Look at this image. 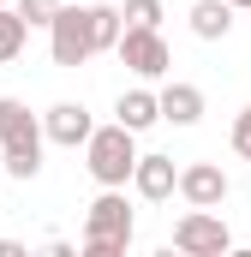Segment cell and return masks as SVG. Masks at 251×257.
I'll return each mask as SVG.
<instances>
[{"label":"cell","mask_w":251,"mask_h":257,"mask_svg":"<svg viewBox=\"0 0 251 257\" xmlns=\"http://www.w3.org/2000/svg\"><path fill=\"white\" fill-rule=\"evenodd\" d=\"M162 120L168 126H197L203 120V90L197 84H168L162 90Z\"/></svg>","instance_id":"obj_10"},{"label":"cell","mask_w":251,"mask_h":257,"mask_svg":"<svg viewBox=\"0 0 251 257\" xmlns=\"http://www.w3.org/2000/svg\"><path fill=\"white\" fill-rule=\"evenodd\" d=\"M227 6H251V0H227Z\"/></svg>","instance_id":"obj_19"},{"label":"cell","mask_w":251,"mask_h":257,"mask_svg":"<svg viewBox=\"0 0 251 257\" xmlns=\"http://www.w3.org/2000/svg\"><path fill=\"white\" fill-rule=\"evenodd\" d=\"M12 6H18V12H24V18H30V30H36V24H42V30H48V24H54V18H60V6H66V0H12Z\"/></svg>","instance_id":"obj_14"},{"label":"cell","mask_w":251,"mask_h":257,"mask_svg":"<svg viewBox=\"0 0 251 257\" xmlns=\"http://www.w3.org/2000/svg\"><path fill=\"white\" fill-rule=\"evenodd\" d=\"M0 257H24V245L18 239H0Z\"/></svg>","instance_id":"obj_17"},{"label":"cell","mask_w":251,"mask_h":257,"mask_svg":"<svg viewBox=\"0 0 251 257\" xmlns=\"http://www.w3.org/2000/svg\"><path fill=\"white\" fill-rule=\"evenodd\" d=\"M120 66L126 72H138L144 84L150 78H162L168 66H174V54H168V42H162V30H150V24H126V36H120Z\"/></svg>","instance_id":"obj_5"},{"label":"cell","mask_w":251,"mask_h":257,"mask_svg":"<svg viewBox=\"0 0 251 257\" xmlns=\"http://www.w3.org/2000/svg\"><path fill=\"white\" fill-rule=\"evenodd\" d=\"M132 186H138L144 203H168V197L180 192V168H174V156H138Z\"/></svg>","instance_id":"obj_8"},{"label":"cell","mask_w":251,"mask_h":257,"mask_svg":"<svg viewBox=\"0 0 251 257\" xmlns=\"http://www.w3.org/2000/svg\"><path fill=\"white\" fill-rule=\"evenodd\" d=\"M30 132H42L36 114H30L18 96H0V144H18V138H30Z\"/></svg>","instance_id":"obj_13"},{"label":"cell","mask_w":251,"mask_h":257,"mask_svg":"<svg viewBox=\"0 0 251 257\" xmlns=\"http://www.w3.org/2000/svg\"><path fill=\"white\" fill-rule=\"evenodd\" d=\"M174 251H186V257H227L233 251V233H227V221H221L215 209H186V215L174 221Z\"/></svg>","instance_id":"obj_4"},{"label":"cell","mask_w":251,"mask_h":257,"mask_svg":"<svg viewBox=\"0 0 251 257\" xmlns=\"http://www.w3.org/2000/svg\"><path fill=\"white\" fill-rule=\"evenodd\" d=\"M114 120L132 132H150L162 120V90H120V102H114Z\"/></svg>","instance_id":"obj_9"},{"label":"cell","mask_w":251,"mask_h":257,"mask_svg":"<svg viewBox=\"0 0 251 257\" xmlns=\"http://www.w3.org/2000/svg\"><path fill=\"white\" fill-rule=\"evenodd\" d=\"M24 42H30V18L18 12V6H0V66H12L24 54Z\"/></svg>","instance_id":"obj_12"},{"label":"cell","mask_w":251,"mask_h":257,"mask_svg":"<svg viewBox=\"0 0 251 257\" xmlns=\"http://www.w3.org/2000/svg\"><path fill=\"white\" fill-rule=\"evenodd\" d=\"M227 30H233V6H227V0H197V6H191V36L221 42Z\"/></svg>","instance_id":"obj_11"},{"label":"cell","mask_w":251,"mask_h":257,"mask_svg":"<svg viewBox=\"0 0 251 257\" xmlns=\"http://www.w3.org/2000/svg\"><path fill=\"white\" fill-rule=\"evenodd\" d=\"M120 12H126V24H150V30H162V0H126Z\"/></svg>","instance_id":"obj_15"},{"label":"cell","mask_w":251,"mask_h":257,"mask_svg":"<svg viewBox=\"0 0 251 257\" xmlns=\"http://www.w3.org/2000/svg\"><path fill=\"white\" fill-rule=\"evenodd\" d=\"M0 180H6V156H0Z\"/></svg>","instance_id":"obj_18"},{"label":"cell","mask_w":251,"mask_h":257,"mask_svg":"<svg viewBox=\"0 0 251 257\" xmlns=\"http://www.w3.org/2000/svg\"><path fill=\"white\" fill-rule=\"evenodd\" d=\"M180 197L191 209H221L227 203V174L215 162H191V168H180Z\"/></svg>","instance_id":"obj_6"},{"label":"cell","mask_w":251,"mask_h":257,"mask_svg":"<svg viewBox=\"0 0 251 257\" xmlns=\"http://www.w3.org/2000/svg\"><path fill=\"white\" fill-rule=\"evenodd\" d=\"M0 6H12V0H0Z\"/></svg>","instance_id":"obj_20"},{"label":"cell","mask_w":251,"mask_h":257,"mask_svg":"<svg viewBox=\"0 0 251 257\" xmlns=\"http://www.w3.org/2000/svg\"><path fill=\"white\" fill-rule=\"evenodd\" d=\"M48 48H54V66H66V72H78L96 54V18H90V6H60V18L48 24Z\"/></svg>","instance_id":"obj_3"},{"label":"cell","mask_w":251,"mask_h":257,"mask_svg":"<svg viewBox=\"0 0 251 257\" xmlns=\"http://www.w3.org/2000/svg\"><path fill=\"white\" fill-rule=\"evenodd\" d=\"M132 245V209L120 186H102V197L84 209V257H126Z\"/></svg>","instance_id":"obj_1"},{"label":"cell","mask_w":251,"mask_h":257,"mask_svg":"<svg viewBox=\"0 0 251 257\" xmlns=\"http://www.w3.org/2000/svg\"><path fill=\"white\" fill-rule=\"evenodd\" d=\"M84 168H90L96 186H126L132 168H138V132L120 126V120L114 126H96L90 144H84Z\"/></svg>","instance_id":"obj_2"},{"label":"cell","mask_w":251,"mask_h":257,"mask_svg":"<svg viewBox=\"0 0 251 257\" xmlns=\"http://www.w3.org/2000/svg\"><path fill=\"white\" fill-rule=\"evenodd\" d=\"M233 156L251 162V108H239V120H233Z\"/></svg>","instance_id":"obj_16"},{"label":"cell","mask_w":251,"mask_h":257,"mask_svg":"<svg viewBox=\"0 0 251 257\" xmlns=\"http://www.w3.org/2000/svg\"><path fill=\"white\" fill-rule=\"evenodd\" d=\"M42 132H48V144H66V150H78V144H90L96 120H90V108H84V102H54V108L42 114Z\"/></svg>","instance_id":"obj_7"}]
</instances>
